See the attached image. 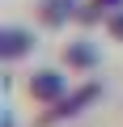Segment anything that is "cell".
I'll list each match as a JSON object with an SVG mask.
<instances>
[{"label": "cell", "mask_w": 123, "mask_h": 127, "mask_svg": "<svg viewBox=\"0 0 123 127\" xmlns=\"http://www.w3.org/2000/svg\"><path fill=\"white\" fill-rule=\"evenodd\" d=\"M64 76H59V72H51V68H42V72H34L30 76V97L34 102H55L59 93H64Z\"/></svg>", "instance_id": "obj_1"}, {"label": "cell", "mask_w": 123, "mask_h": 127, "mask_svg": "<svg viewBox=\"0 0 123 127\" xmlns=\"http://www.w3.org/2000/svg\"><path fill=\"white\" fill-rule=\"evenodd\" d=\"M30 47H34V34L21 30V26H9L4 34H0V51H4V59H21Z\"/></svg>", "instance_id": "obj_2"}, {"label": "cell", "mask_w": 123, "mask_h": 127, "mask_svg": "<svg viewBox=\"0 0 123 127\" xmlns=\"http://www.w3.org/2000/svg\"><path fill=\"white\" fill-rule=\"evenodd\" d=\"M64 64L85 72V68H93V64H98V51H93L85 38H77V42H68V47H64Z\"/></svg>", "instance_id": "obj_3"}, {"label": "cell", "mask_w": 123, "mask_h": 127, "mask_svg": "<svg viewBox=\"0 0 123 127\" xmlns=\"http://www.w3.org/2000/svg\"><path fill=\"white\" fill-rule=\"evenodd\" d=\"M38 17H42V26H64L72 17V0H42Z\"/></svg>", "instance_id": "obj_4"}, {"label": "cell", "mask_w": 123, "mask_h": 127, "mask_svg": "<svg viewBox=\"0 0 123 127\" xmlns=\"http://www.w3.org/2000/svg\"><path fill=\"white\" fill-rule=\"evenodd\" d=\"M106 30H110V34H115V38L123 42V9H115V13L106 17Z\"/></svg>", "instance_id": "obj_5"}, {"label": "cell", "mask_w": 123, "mask_h": 127, "mask_svg": "<svg viewBox=\"0 0 123 127\" xmlns=\"http://www.w3.org/2000/svg\"><path fill=\"white\" fill-rule=\"evenodd\" d=\"M98 4H102V9H110V4H119V0H98Z\"/></svg>", "instance_id": "obj_6"}]
</instances>
